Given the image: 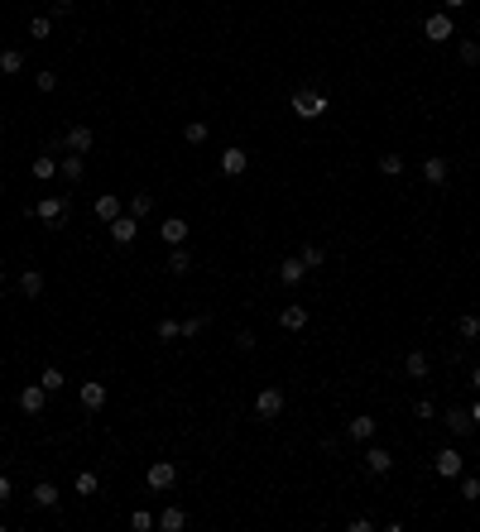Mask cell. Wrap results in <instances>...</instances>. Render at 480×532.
<instances>
[{
	"instance_id": "obj_1",
	"label": "cell",
	"mask_w": 480,
	"mask_h": 532,
	"mask_svg": "<svg viewBox=\"0 0 480 532\" xmlns=\"http://www.w3.org/2000/svg\"><path fill=\"white\" fill-rule=\"evenodd\" d=\"M289 110H293L298 120H317V115H327V96L312 91V86H298L293 101H289Z\"/></svg>"
},
{
	"instance_id": "obj_2",
	"label": "cell",
	"mask_w": 480,
	"mask_h": 532,
	"mask_svg": "<svg viewBox=\"0 0 480 532\" xmlns=\"http://www.w3.org/2000/svg\"><path fill=\"white\" fill-rule=\"evenodd\" d=\"M68 212H72V207H68V197H39V202H34V216H39L49 231H58V226L68 221Z\"/></svg>"
},
{
	"instance_id": "obj_3",
	"label": "cell",
	"mask_w": 480,
	"mask_h": 532,
	"mask_svg": "<svg viewBox=\"0 0 480 532\" xmlns=\"http://www.w3.org/2000/svg\"><path fill=\"white\" fill-rule=\"evenodd\" d=\"M144 484H149L154 494H168V489L178 484V465H173V460H154V465L144 470Z\"/></svg>"
},
{
	"instance_id": "obj_4",
	"label": "cell",
	"mask_w": 480,
	"mask_h": 532,
	"mask_svg": "<svg viewBox=\"0 0 480 532\" xmlns=\"http://www.w3.org/2000/svg\"><path fill=\"white\" fill-rule=\"evenodd\" d=\"M456 34V25H452V10H432L423 20V39H432V44H447Z\"/></svg>"
},
{
	"instance_id": "obj_5",
	"label": "cell",
	"mask_w": 480,
	"mask_h": 532,
	"mask_svg": "<svg viewBox=\"0 0 480 532\" xmlns=\"http://www.w3.org/2000/svg\"><path fill=\"white\" fill-rule=\"evenodd\" d=\"M255 413H260L265 422H274V417L284 413V389H279V384H269V389H260V398H255Z\"/></svg>"
},
{
	"instance_id": "obj_6",
	"label": "cell",
	"mask_w": 480,
	"mask_h": 532,
	"mask_svg": "<svg viewBox=\"0 0 480 532\" xmlns=\"http://www.w3.org/2000/svg\"><path fill=\"white\" fill-rule=\"evenodd\" d=\"M432 465H437V475L442 479H461V465H466V460H461L456 446H442V451L432 455Z\"/></svg>"
},
{
	"instance_id": "obj_7",
	"label": "cell",
	"mask_w": 480,
	"mask_h": 532,
	"mask_svg": "<svg viewBox=\"0 0 480 532\" xmlns=\"http://www.w3.org/2000/svg\"><path fill=\"white\" fill-rule=\"evenodd\" d=\"M423 178L432 187H447V178H452V163H447V154H427L423 159Z\"/></svg>"
},
{
	"instance_id": "obj_8",
	"label": "cell",
	"mask_w": 480,
	"mask_h": 532,
	"mask_svg": "<svg viewBox=\"0 0 480 532\" xmlns=\"http://www.w3.org/2000/svg\"><path fill=\"white\" fill-rule=\"evenodd\" d=\"M106 384H82L77 389V403H82V413H101V408H106Z\"/></svg>"
},
{
	"instance_id": "obj_9",
	"label": "cell",
	"mask_w": 480,
	"mask_h": 532,
	"mask_svg": "<svg viewBox=\"0 0 480 532\" xmlns=\"http://www.w3.org/2000/svg\"><path fill=\"white\" fill-rule=\"evenodd\" d=\"M91 144H96V134L87 130V125H72V130L63 134V149H72V154H91Z\"/></svg>"
},
{
	"instance_id": "obj_10",
	"label": "cell",
	"mask_w": 480,
	"mask_h": 532,
	"mask_svg": "<svg viewBox=\"0 0 480 532\" xmlns=\"http://www.w3.org/2000/svg\"><path fill=\"white\" fill-rule=\"evenodd\" d=\"M44 403H49V389L44 384H29V389H20V413H44Z\"/></svg>"
},
{
	"instance_id": "obj_11",
	"label": "cell",
	"mask_w": 480,
	"mask_h": 532,
	"mask_svg": "<svg viewBox=\"0 0 480 532\" xmlns=\"http://www.w3.org/2000/svg\"><path fill=\"white\" fill-rule=\"evenodd\" d=\"M245 168H250V154H245V149H236V144L221 149V173H226V178H240Z\"/></svg>"
},
{
	"instance_id": "obj_12",
	"label": "cell",
	"mask_w": 480,
	"mask_h": 532,
	"mask_svg": "<svg viewBox=\"0 0 480 532\" xmlns=\"http://www.w3.org/2000/svg\"><path fill=\"white\" fill-rule=\"evenodd\" d=\"M365 470H370L374 479H384L389 470H394V455L384 451V446H370V451H365Z\"/></svg>"
},
{
	"instance_id": "obj_13",
	"label": "cell",
	"mask_w": 480,
	"mask_h": 532,
	"mask_svg": "<svg viewBox=\"0 0 480 532\" xmlns=\"http://www.w3.org/2000/svg\"><path fill=\"white\" fill-rule=\"evenodd\" d=\"M154 528H159V532H183L187 528V513L178 504H163V513L154 518Z\"/></svg>"
},
{
	"instance_id": "obj_14",
	"label": "cell",
	"mask_w": 480,
	"mask_h": 532,
	"mask_svg": "<svg viewBox=\"0 0 480 532\" xmlns=\"http://www.w3.org/2000/svg\"><path fill=\"white\" fill-rule=\"evenodd\" d=\"M134 235H139V221H134V216H115V221H110V240H115V245H134Z\"/></svg>"
},
{
	"instance_id": "obj_15",
	"label": "cell",
	"mask_w": 480,
	"mask_h": 532,
	"mask_svg": "<svg viewBox=\"0 0 480 532\" xmlns=\"http://www.w3.org/2000/svg\"><path fill=\"white\" fill-rule=\"evenodd\" d=\"M159 235H163V245H187V221L183 216H163Z\"/></svg>"
},
{
	"instance_id": "obj_16",
	"label": "cell",
	"mask_w": 480,
	"mask_h": 532,
	"mask_svg": "<svg viewBox=\"0 0 480 532\" xmlns=\"http://www.w3.org/2000/svg\"><path fill=\"white\" fill-rule=\"evenodd\" d=\"M303 278H308V264H303L298 254L279 259V283H289V288H293V283H303Z\"/></svg>"
},
{
	"instance_id": "obj_17",
	"label": "cell",
	"mask_w": 480,
	"mask_h": 532,
	"mask_svg": "<svg viewBox=\"0 0 480 532\" xmlns=\"http://www.w3.org/2000/svg\"><path fill=\"white\" fill-rule=\"evenodd\" d=\"M279 326H284V331H303V326H308V307H303V302L279 307Z\"/></svg>"
},
{
	"instance_id": "obj_18",
	"label": "cell",
	"mask_w": 480,
	"mask_h": 532,
	"mask_svg": "<svg viewBox=\"0 0 480 532\" xmlns=\"http://www.w3.org/2000/svg\"><path fill=\"white\" fill-rule=\"evenodd\" d=\"M168 273H173V278H183V273H192V254H187V245H173V249H168Z\"/></svg>"
},
{
	"instance_id": "obj_19",
	"label": "cell",
	"mask_w": 480,
	"mask_h": 532,
	"mask_svg": "<svg viewBox=\"0 0 480 532\" xmlns=\"http://www.w3.org/2000/svg\"><path fill=\"white\" fill-rule=\"evenodd\" d=\"M374 427H379V422L360 413V417H350V422H346V436H350V441H374Z\"/></svg>"
},
{
	"instance_id": "obj_20",
	"label": "cell",
	"mask_w": 480,
	"mask_h": 532,
	"mask_svg": "<svg viewBox=\"0 0 480 532\" xmlns=\"http://www.w3.org/2000/svg\"><path fill=\"white\" fill-rule=\"evenodd\" d=\"M20 293L34 302V297H44V268H25L20 273Z\"/></svg>"
},
{
	"instance_id": "obj_21",
	"label": "cell",
	"mask_w": 480,
	"mask_h": 532,
	"mask_svg": "<svg viewBox=\"0 0 480 532\" xmlns=\"http://www.w3.org/2000/svg\"><path fill=\"white\" fill-rule=\"evenodd\" d=\"M427 370H432V360H427L423 350H408V355H403V374H408V379H427Z\"/></svg>"
},
{
	"instance_id": "obj_22",
	"label": "cell",
	"mask_w": 480,
	"mask_h": 532,
	"mask_svg": "<svg viewBox=\"0 0 480 532\" xmlns=\"http://www.w3.org/2000/svg\"><path fill=\"white\" fill-rule=\"evenodd\" d=\"M82 173H87V154H68L58 163V178H68V183H82Z\"/></svg>"
},
{
	"instance_id": "obj_23",
	"label": "cell",
	"mask_w": 480,
	"mask_h": 532,
	"mask_svg": "<svg viewBox=\"0 0 480 532\" xmlns=\"http://www.w3.org/2000/svg\"><path fill=\"white\" fill-rule=\"evenodd\" d=\"M471 408H452V413H447V432H452V436H471Z\"/></svg>"
},
{
	"instance_id": "obj_24",
	"label": "cell",
	"mask_w": 480,
	"mask_h": 532,
	"mask_svg": "<svg viewBox=\"0 0 480 532\" xmlns=\"http://www.w3.org/2000/svg\"><path fill=\"white\" fill-rule=\"evenodd\" d=\"M125 212V202H120V197H115V192H106V197H96V216H101V221H115V216Z\"/></svg>"
},
{
	"instance_id": "obj_25",
	"label": "cell",
	"mask_w": 480,
	"mask_h": 532,
	"mask_svg": "<svg viewBox=\"0 0 480 532\" xmlns=\"http://www.w3.org/2000/svg\"><path fill=\"white\" fill-rule=\"evenodd\" d=\"M34 178H39V183H49V178H58V159L49 154V149H44V154L34 159Z\"/></svg>"
},
{
	"instance_id": "obj_26",
	"label": "cell",
	"mask_w": 480,
	"mask_h": 532,
	"mask_svg": "<svg viewBox=\"0 0 480 532\" xmlns=\"http://www.w3.org/2000/svg\"><path fill=\"white\" fill-rule=\"evenodd\" d=\"M72 489H77L82 499H91V494H96V489H101V475H96V470H82V475L72 479Z\"/></svg>"
},
{
	"instance_id": "obj_27",
	"label": "cell",
	"mask_w": 480,
	"mask_h": 532,
	"mask_svg": "<svg viewBox=\"0 0 480 532\" xmlns=\"http://www.w3.org/2000/svg\"><path fill=\"white\" fill-rule=\"evenodd\" d=\"M0 72H5V77L25 72V53H20V48H5V53H0Z\"/></svg>"
},
{
	"instance_id": "obj_28",
	"label": "cell",
	"mask_w": 480,
	"mask_h": 532,
	"mask_svg": "<svg viewBox=\"0 0 480 532\" xmlns=\"http://www.w3.org/2000/svg\"><path fill=\"white\" fill-rule=\"evenodd\" d=\"M29 499H34V508H58V489H53V484H34Z\"/></svg>"
},
{
	"instance_id": "obj_29",
	"label": "cell",
	"mask_w": 480,
	"mask_h": 532,
	"mask_svg": "<svg viewBox=\"0 0 480 532\" xmlns=\"http://www.w3.org/2000/svg\"><path fill=\"white\" fill-rule=\"evenodd\" d=\"M456 336H461V341H480V317L476 312H466V317L456 321Z\"/></svg>"
},
{
	"instance_id": "obj_30",
	"label": "cell",
	"mask_w": 480,
	"mask_h": 532,
	"mask_svg": "<svg viewBox=\"0 0 480 532\" xmlns=\"http://www.w3.org/2000/svg\"><path fill=\"white\" fill-rule=\"evenodd\" d=\"M149 212H154V197H149V192H134V197H130V216H134V221H144Z\"/></svg>"
},
{
	"instance_id": "obj_31",
	"label": "cell",
	"mask_w": 480,
	"mask_h": 532,
	"mask_svg": "<svg viewBox=\"0 0 480 532\" xmlns=\"http://www.w3.org/2000/svg\"><path fill=\"white\" fill-rule=\"evenodd\" d=\"M298 259L308 264V273H312V268H322V264H327V254H322V245H303V249H298Z\"/></svg>"
},
{
	"instance_id": "obj_32",
	"label": "cell",
	"mask_w": 480,
	"mask_h": 532,
	"mask_svg": "<svg viewBox=\"0 0 480 532\" xmlns=\"http://www.w3.org/2000/svg\"><path fill=\"white\" fill-rule=\"evenodd\" d=\"M207 134H212V125H207V120H192V125L183 130V139H187V144H207Z\"/></svg>"
},
{
	"instance_id": "obj_33",
	"label": "cell",
	"mask_w": 480,
	"mask_h": 532,
	"mask_svg": "<svg viewBox=\"0 0 480 532\" xmlns=\"http://www.w3.org/2000/svg\"><path fill=\"white\" fill-rule=\"evenodd\" d=\"M456 53H461V63H466V67H476V63H480V44H476V39H461V44H456Z\"/></svg>"
},
{
	"instance_id": "obj_34",
	"label": "cell",
	"mask_w": 480,
	"mask_h": 532,
	"mask_svg": "<svg viewBox=\"0 0 480 532\" xmlns=\"http://www.w3.org/2000/svg\"><path fill=\"white\" fill-rule=\"evenodd\" d=\"M39 384H44V389H49V394H58V389H63V384H68V379H63V370H58V365H49V370L39 374Z\"/></svg>"
},
{
	"instance_id": "obj_35",
	"label": "cell",
	"mask_w": 480,
	"mask_h": 532,
	"mask_svg": "<svg viewBox=\"0 0 480 532\" xmlns=\"http://www.w3.org/2000/svg\"><path fill=\"white\" fill-rule=\"evenodd\" d=\"M49 34H53V20L49 15H34L29 20V39H49Z\"/></svg>"
},
{
	"instance_id": "obj_36",
	"label": "cell",
	"mask_w": 480,
	"mask_h": 532,
	"mask_svg": "<svg viewBox=\"0 0 480 532\" xmlns=\"http://www.w3.org/2000/svg\"><path fill=\"white\" fill-rule=\"evenodd\" d=\"M379 173H384V178H399L403 159H399V154H379Z\"/></svg>"
},
{
	"instance_id": "obj_37",
	"label": "cell",
	"mask_w": 480,
	"mask_h": 532,
	"mask_svg": "<svg viewBox=\"0 0 480 532\" xmlns=\"http://www.w3.org/2000/svg\"><path fill=\"white\" fill-rule=\"evenodd\" d=\"M178 336H183V321L163 317V321H159V341H178Z\"/></svg>"
},
{
	"instance_id": "obj_38",
	"label": "cell",
	"mask_w": 480,
	"mask_h": 532,
	"mask_svg": "<svg viewBox=\"0 0 480 532\" xmlns=\"http://www.w3.org/2000/svg\"><path fill=\"white\" fill-rule=\"evenodd\" d=\"M130 528L134 532H149V528H154V513H149V508H134V513H130Z\"/></svg>"
},
{
	"instance_id": "obj_39",
	"label": "cell",
	"mask_w": 480,
	"mask_h": 532,
	"mask_svg": "<svg viewBox=\"0 0 480 532\" xmlns=\"http://www.w3.org/2000/svg\"><path fill=\"white\" fill-rule=\"evenodd\" d=\"M202 326H207V312H202V317H187V321H183V341L202 336Z\"/></svg>"
},
{
	"instance_id": "obj_40",
	"label": "cell",
	"mask_w": 480,
	"mask_h": 532,
	"mask_svg": "<svg viewBox=\"0 0 480 532\" xmlns=\"http://www.w3.org/2000/svg\"><path fill=\"white\" fill-rule=\"evenodd\" d=\"M461 499H480V479H476V475L461 479Z\"/></svg>"
},
{
	"instance_id": "obj_41",
	"label": "cell",
	"mask_w": 480,
	"mask_h": 532,
	"mask_svg": "<svg viewBox=\"0 0 480 532\" xmlns=\"http://www.w3.org/2000/svg\"><path fill=\"white\" fill-rule=\"evenodd\" d=\"M34 86H39V91H53V86H58V72H49V67H44V72L34 77Z\"/></svg>"
},
{
	"instance_id": "obj_42",
	"label": "cell",
	"mask_w": 480,
	"mask_h": 532,
	"mask_svg": "<svg viewBox=\"0 0 480 532\" xmlns=\"http://www.w3.org/2000/svg\"><path fill=\"white\" fill-rule=\"evenodd\" d=\"M236 346L240 350H255V331H250V326H245V331H236Z\"/></svg>"
},
{
	"instance_id": "obj_43",
	"label": "cell",
	"mask_w": 480,
	"mask_h": 532,
	"mask_svg": "<svg viewBox=\"0 0 480 532\" xmlns=\"http://www.w3.org/2000/svg\"><path fill=\"white\" fill-rule=\"evenodd\" d=\"M0 504H10V475H0Z\"/></svg>"
},
{
	"instance_id": "obj_44",
	"label": "cell",
	"mask_w": 480,
	"mask_h": 532,
	"mask_svg": "<svg viewBox=\"0 0 480 532\" xmlns=\"http://www.w3.org/2000/svg\"><path fill=\"white\" fill-rule=\"evenodd\" d=\"M53 15H72V0H53Z\"/></svg>"
},
{
	"instance_id": "obj_45",
	"label": "cell",
	"mask_w": 480,
	"mask_h": 532,
	"mask_svg": "<svg viewBox=\"0 0 480 532\" xmlns=\"http://www.w3.org/2000/svg\"><path fill=\"white\" fill-rule=\"evenodd\" d=\"M461 5H471V0H442V10H461Z\"/></svg>"
},
{
	"instance_id": "obj_46",
	"label": "cell",
	"mask_w": 480,
	"mask_h": 532,
	"mask_svg": "<svg viewBox=\"0 0 480 532\" xmlns=\"http://www.w3.org/2000/svg\"><path fill=\"white\" fill-rule=\"evenodd\" d=\"M471 389H476V394H480V365H476V370H471Z\"/></svg>"
},
{
	"instance_id": "obj_47",
	"label": "cell",
	"mask_w": 480,
	"mask_h": 532,
	"mask_svg": "<svg viewBox=\"0 0 480 532\" xmlns=\"http://www.w3.org/2000/svg\"><path fill=\"white\" fill-rule=\"evenodd\" d=\"M471 422H476V427H480V398H476V408H471Z\"/></svg>"
},
{
	"instance_id": "obj_48",
	"label": "cell",
	"mask_w": 480,
	"mask_h": 532,
	"mask_svg": "<svg viewBox=\"0 0 480 532\" xmlns=\"http://www.w3.org/2000/svg\"><path fill=\"white\" fill-rule=\"evenodd\" d=\"M0 283H5V268H0Z\"/></svg>"
}]
</instances>
